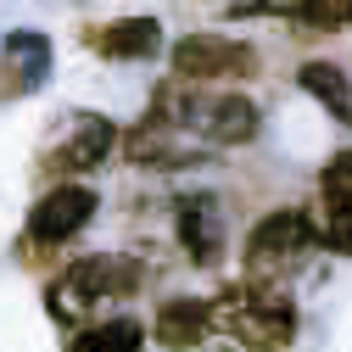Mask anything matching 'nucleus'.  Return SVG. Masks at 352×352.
Segmentation results:
<instances>
[{"mask_svg": "<svg viewBox=\"0 0 352 352\" xmlns=\"http://www.w3.org/2000/svg\"><path fill=\"white\" fill-rule=\"evenodd\" d=\"M207 314H212V330H224L246 352H280L296 336V302L285 291H269V285L241 280L230 291H218L207 302Z\"/></svg>", "mask_w": 352, "mask_h": 352, "instance_id": "obj_1", "label": "nucleus"}, {"mask_svg": "<svg viewBox=\"0 0 352 352\" xmlns=\"http://www.w3.org/2000/svg\"><path fill=\"white\" fill-rule=\"evenodd\" d=\"M157 123H168L173 135H185L190 146H246L257 135V107L246 96H179V90H162L157 96Z\"/></svg>", "mask_w": 352, "mask_h": 352, "instance_id": "obj_2", "label": "nucleus"}, {"mask_svg": "<svg viewBox=\"0 0 352 352\" xmlns=\"http://www.w3.org/2000/svg\"><path fill=\"white\" fill-rule=\"evenodd\" d=\"M319 235H314V218L307 212H269L263 224L246 235V285H269L280 291V280H291L307 257H314Z\"/></svg>", "mask_w": 352, "mask_h": 352, "instance_id": "obj_3", "label": "nucleus"}, {"mask_svg": "<svg viewBox=\"0 0 352 352\" xmlns=\"http://www.w3.org/2000/svg\"><path fill=\"white\" fill-rule=\"evenodd\" d=\"M140 280H146L140 257H123V252L78 257L73 269L62 274V285L51 291V314L78 319L84 307H96V302H107V296H129V291H140Z\"/></svg>", "mask_w": 352, "mask_h": 352, "instance_id": "obj_4", "label": "nucleus"}, {"mask_svg": "<svg viewBox=\"0 0 352 352\" xmlns=\"http://www.w3.org/2000/svg\"><path fill=\"white\" fill-rule=\"evenodd\" d=\"M173 67L190 84H201V78H246V73H257V51L241 45V39H224V34H185L173 45Z\"/></svg>", "mask_w": 352, "mask_h": 352, "instance_id": "obj_5", "label": "nucleus"}, {"mask_svg": "<svg viewBox=\"0 0 352 352\" xmlns=\"http://www.w3.org/2000/svg\"><path fill=\"white\" fill-rule=\"evenodd\" d=\"M319 218H324L314 230L319 246L352 257V151L330 157V168L319 173Z\"/></svg>", "mask_w": 352, "mask_h": 352, "instance_id": "obj_6", "label": "nucleus"}, {"mask_svg": "<svg viewBox=\"0 0 352 352\" xmlns=\"http://www.w3.org/2000/svg\"><path fill=\"white\" fill-rule=\"evenodd\" d=\"M96 218V190H84V185H56L34 201L28 212V241H67L78 235L84 224Z\"/></svg>", "mask_w": 352, "mask_h": 352, "instance_id": "obj_7", "label": "nucleus"}, {"mask_svg": "<svg viewBox=\"0 0 352 352\" xmlns=\"http://www.w3.org/2000/svg\"><path fill=\"white\" fill-rule=\"evenodd\" d=\"M112 146H118V129H112L107 118H96V112H78L73 129H67V140L51 151V168H56V173H90V168L107 162Z\"/></svg>", "mask_w": 352, "mask_h": 352, "instance_id": "obj_8", "label": "nucleus"}, {"mask_svg": "<svg viewBox=\"0 0 352 352\" xmlns=\"http://www.w3.org/2000/svg\"><path fill=\"white\" fill-rule=\"evenodd\" d=\"M179 241L190 252V263L212 269L224 257V212H218V196H185L179 201Z\"/></svg>", "mask_w": 352, "mask_h": 352, "instance_id": "obj_9", "label": "nucleus"}, {"mask_svg": "<svg viewBox=\"0 0 352 352\" xmlns=\"http://www.w3.org/2000/svg\"><path fill=\"white\" fill-rule=\"evenodd\" d=\"M157 341L173 346V352H185V346H201L212 336V314H207V302L201 296H173L157 307Z\"/></svg>", "mask_w": 352, "mask_h": 352, "instance_id": "obj_10", "label": "nucleus"}, {"mask_svg": "<svg viewBox=\"0 0 352 352\" xmlns=\"http://www.w3.org/2000/svg\"><path fill=\"white\" fill-rule=\"evenodd\" d=\"M123 151L135 157L140 168H185V162H201V151H196L185 135H173L168 123H157V118H151V123H140L135 135L123 140Z\"/></svg>", "mask_w": 352, "mask_h": 352, "instance_id": "obj_11", "label": "nucleus"}, {"mask_svg": "<svg viewBox=\"0 0 352 352\" xmlns=\"http://www.w3.org/2000/svg\"><path fill=\"white\" fill-rule=\"evenodd\" d=\"M96 45L112 62H146L162 45V28H157V17H123V23H112V28L96 34Z\"/></svg>", "mask_w": 352, "mask_h": 352, "instance_id": "obj_12", "label": "nucleus"}, {"mask_svg": "<svg viewBox=\"0 0 352 352\" xmlns=\"http://www.w3.org/2000/svg\"><path fill=\"white\" fill-rule=\"evenodd\" d=\"M296 84H302V90L314 96L319 107H330V118H336V123H346V129H352V78H346L336 62H302Z\"/></svg>", "mask_w": 352, "mask_h": 352, "instance_id": "obj_13", "label": "nucleus"}, {"mask_svg": "<svg viewBox=\"0 0 352 352\" xmlns=\"http://www.w3.org/2000/svg\"><path fill=\"white\" fill-rule=\"evenodd\" d=\"M140 341H146V324H135V319H107V324H84L67 352H140Z\"/></svg>", "mask_w": 352, "mask_h": 352, "instance_id": "obj_14", "label": "nucleus"}, {"mask_svg": "<svg viewBox=\"0 0 352 352\" xmlns=\"http://www.w3.org/2000/svg\"><path fill=\"white\" fill-rule=\"evenodd\" d=\"M274 17H296L307 28H346L352 0H302V6H274Z\"/></svg>", "mask_w": 352, "mask_h": 352, "instance_id": "obj_15", "label": "nucleus"}, {"mask_svg": "<svg viewBox=\"0 0 352 352\" xmlns=\"http://www.w3.org/2000/svg\"><path fill=\"white\" fill-rule=\"evenodd\" d=\"M6 56L23 62V84H39V78H45V39H39V34H12V39H6Z\"/></svg>", "mask_w": 352, "mask_h": 352, "instance_id": "obj_16", "label": "nucleus"}]
</instances>
